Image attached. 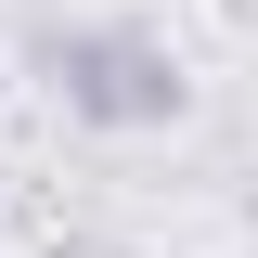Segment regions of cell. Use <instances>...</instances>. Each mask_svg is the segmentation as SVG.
Returning a JSON list of instances; mask_svg holds the SVG:
<instances>
[{
	"instance_id": "obj_1",
	"label": "cell",
	"mask_w": 258,
	"mask_h": 258,
	"mask_svg": "<svg viewBox=\"0 0 258 258\" xmlns=\"http://www.w3.org/2000/svg\"><path fill=\"white\" fill-rule=\"evenodd\" d=\"M39 78H52V103L78 129H168L194 103L181 52L155 26H39Z\"/></svg>"
},
{
	"instance_id": "obj_2",
	"label": "cell",
	"mask_w": 258,
	"mask_h": 258,
	"mask_svg": "<svg viewBox=\"0 0 258 258\" xmlns=\"http://www.w3.org/2000/svg\"><path fill=\"white\" fill-rule=\"evenodd\" d=\"M64 258H129V245H64Z\"/></svg>"
}]
</instances>
